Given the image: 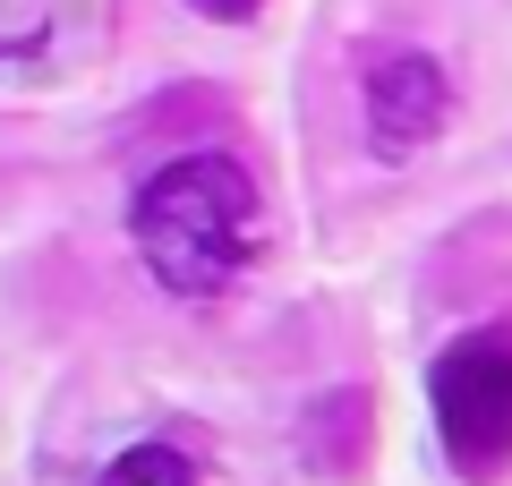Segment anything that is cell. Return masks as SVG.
Returning a JSON list of instances; mask_svg holds the SVG:
<instances>
[{
	"instance_id": "277c9868",
	"label": "cell",
	"mask_w": 512,
	"mask_h": 486,
	"mask_svg": "<svg viewBox=\"0 0 512 486\" xmlns=\"http://www.w3.org/2000/svg\"><path fill=\"white\" fill-rule=\"evenodd\" d=\"M94 486H197V469H188V452H171V444H128V452L103 461Z\"/></svg>"
},
{
	"instance_id": "5b68a950",
	"label": "cell",
	"mask_w": 512,
	"mask_h": 486,
	"mask_svg": "<svg viewBox=\"0 0 512 486\" xmlns=\"http://www.w3.org/2000/svg\"><path fill=\"white\" fill-rule=\"evenodd\" d=\"M188 9H197V18H256V9H265V0H188Z\"/></svg>"
},
{
	"instance_id": "6da1fadb",
	"label": "cell",
	"mask_w": 512,
	"mask_h": 486,
	"mask_svg": "<svg viewBox=\"0 0 512 486\" xmlns=\"http://www.w3.org/2000/svg\"><path fill=\"white\" fill-rule=\"evenodd\" d=\"M128 248L171 299H231L265 256V197L231 154H171L128 197Z\"/></svg>"
},
{
	"instance_id": "7a4b0ae2",
	"label": "cell",
	"mask_w": 512,
	"mask_h": 486,
	"mask_svg": "<svg viewBox=\"0 0 512 486\" xmlns=\"http://www.w3.org/2000/svg\"><path fill=\"white\" fill-rule=\"evenodd\" d=\"M427 401H436V435L453 452L461 478H495L512 461V333H461L436 367H427Z\"/></svg>"
},
{
	"instance_id": "3957f363",
	"label": "cell",
	"mask_w": 512,
	"mask_h": 486,
	"mask_svg": "<svg viewBox=\"0 0 512 486\" xmlns=\"http://www.w3.org/2000/svg\"><path fill=\"white\" fill-rule=\"evenodd\" d=\"M444 111H453V77H444L436 52H376L367 60V145L384 162L419 154L444 128Z\"/></svg>"
}]
</instances>
